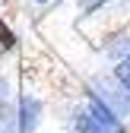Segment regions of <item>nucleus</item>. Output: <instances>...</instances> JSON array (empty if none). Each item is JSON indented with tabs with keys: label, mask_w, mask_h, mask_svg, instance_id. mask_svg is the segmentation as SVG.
Here are the masks:
<instances>
[{
	"label": "nucleus",
	"mask_w": 130,
	"mask_h": 133,
	"mask_svg": "<svg viewBox=\"0 0 130 133\" xmlns=\"http://www.w3.org/2000/svg\"><path fill=\"white\" fill-rule=\"evenodd\" d=\"M0 48H3V51H10V48H16V32L0 19Z\"/></svg>",
	"instance_id": "nucleus-1"
},
{
	"label": "nucleus",
	"mask_w": 130,
	"mask_h": 133,
	"mask_svg": "<svg viewBox=\"0 0 130 133\" xmlns=\"http://www.w3.org/2000/svg\"><path fill=\"white\" fill-rule=\"evenodd\" d=\"M76 3H79L83 13H95V10H102L105 3H111V0H76Z\"/></svg>",
	"instance_id": "nucleus-2"
},
{
	"label": "nucleus",
	"mask_w": 130,
	"mask_h": 133,
	"mask_svg": "<svg viewBox=\"0 0 130 133\" xmlns=\"http://www.w3.org/2000/svg\"><path fill=\"white\" fill-rule=\"evenodd\" d=\"M35 3H48V0H35Z\"/></svg>",
	"instance_id": "nucleus-3"
},
{
	"label": "nucleus",
	"mask_w": 130,
	"mask_h": 133,
	"mask_svg": "<svg viewBox=\"0 0 130 133\" xmlns=\"http://www.w3.org/2000/svg\"><path fill=\"white\" fill-rule=\"evenodd\" d=\"M0 54H3V48H0Z\"/></svg>",
	"instance_id": "nucleus-4"
}]
</instances>
